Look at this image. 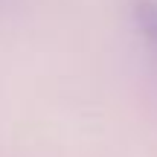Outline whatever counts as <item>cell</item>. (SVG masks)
<instances>
[{"mask_svg":"<svg viewBox=\"0 0 157 157\" xmlns=\"http://www.w3.org/2000/svg\"><path fill=\"white\" fill-rule=\"evenodd\" d=\"M134 21L140 32L157 47V0H137L134 3Z\"/></svg>","mask_w":157,"mask_h":157,"instance_id":"cell-1","label":"cell"}]
</instances>
